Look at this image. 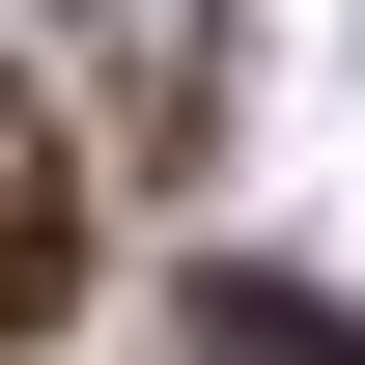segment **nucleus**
<instances>
[{"label": "nucleus", "mask_w": 365, "mask_h": 365, "mask_svg": "<svg viewBox=\"0 0 365 365\" xmlns=\"http://www.w3.org/2000/svg\"><path fill=\"white\" fill-rule=\"evenodd\" d=\"M197 337H225V365H365V337L309 309V281H197Z\"/></svg>", "instance_id": "f257e3e1"}]
</instances>
